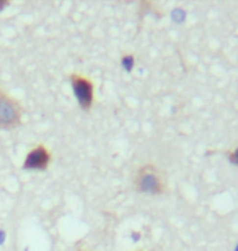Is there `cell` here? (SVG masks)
Returning <instances> with one entry per match:
<instances>
[{
	"mask_svg": "<svg viewBox=\"0 0 238 251\" xmlns=\"http://www.w3.org/2000/svg\"><path fill=\"white\" fill-rule=\"evenodd\" d=\"M134 188L137 193L160 196L166 193V181L161 172L155 165L147 163V165H142V167L135 172Z\"/></svg>",
	"mask_w": 238,
	"mask_h": 251,
	"instance_id": "6da1fadb",
	"label": "cell"
},
{
	"mask_svg": "<svg viewBox=\"0 0 238 251\" xmlns=\"http://www.w3.org/2000/svg\"><path fill=\"white\" fill-rule=\"evenodd\" d=\"M23 108L17 100L0 88V129H13L22 124Z\"/></svg>",
	"mask_w": 238,
	"mask_h": 251,
	"instance_id": "7a4b0ae2",
	"label": "cell"
},
{
	"mask_svg": "<svg viewBox=\"0 0 238 251\" xmlns=\"http://www.w3.org/2000/svg\"><path fill=\"white\" fill-rule=\"evenodd\" d=\"M69 82L72 85L74 95L77 98L80 108L83 111H90L95 101V83L88 77L80 74H70Z\"/></svg>",
	"mask_w": 238,
	"mask_h": 251,
	"instance_id": "3957f363",
	"label": "cell"
},
{
	"mask_svg": "<svg viewBox=\"0 0 238 251\" xmlns=\"http://www.w3.org/2000/svg\"><path fill=\"white\" fill-rule=\"evenodd\" d=\"M53 155H51L49 149L44 144H38L29 150L25 157L23 170H38V172H44L49 168Z\"/></svg>",
	"mask_w": 238,
	"mask_h": 251,
	"instance_id": "277c9868",
	"label": "cell"
},
{
	"mask_svg": "<svg viewBox=\"0 0 238 251\" xmlns=\"http://www.w3.org/2000/svg\"><path fill=\"white\" fill-rule=\"evenodd\" d=\"M135 64V57L132 54H123V57H121V65L126 69V70H132Z\"/></svg>",
	"mask_w": 238,
	"mask_h": 251,
	"instance_id": "5b68a950",
	"label": "cell"
},
{
	"mask_svg": "<svg viewBox=\"0 0 238 251\" xmlns=\"http://www.w3.org/2000/svg\"><path fill=\"white\" fill-rule=\"evenodd\" d=\"M227 158H229V162L230 163H234V165H238V145L234 149V150H230L229 153H227Z\"/></svg>",
	"mask_w": 238,
	"mask_h": 251,
	"instance_id": "8992f818",
	"label": "cell"
},
{
	"mask_svg": "<svg viewBox=\"0 0 238 251\" xmlns=\"http://www.w3.org/2000/svg\"><path fill=\"white\" fill-rule=\"evenodd\" d=\"M79 251H90V250H85V248H80Z\"/></svg>",
	"mask_w": 238,
	"mask_h": 251,
	"instance_id": "52a82bcc",
	"label": "cell"
}]
</instances>
